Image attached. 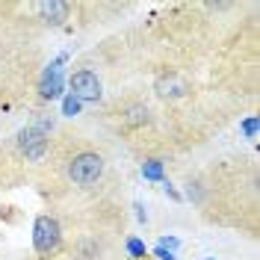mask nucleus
I'll use <instances>...</instances> for the list:
<instances>
[{"mask_svg":"<svg viewBox=\"0 0 260 260\" xmlns=\"http://www.w3.org/2000/svg\"><path fill=\"white\" fill-rule=\"evenodd\" d=\"M68 180L77 183V186H92L104 178V157L95 151H80L68 160Z\"/></svg>","mask_w":260,"mask_h":260,"instance_id":"f03ea898","label":"nucleus"},{"mask_svg":"<svg viewBox=\"0 0 260 260\" xmlns=\"http://www.w3.org/2000/svg\"><path fill=\"white\" fill-rule=\"evenodd\" d=\"M154 257H157V260H178V257H175V251H169V248H160V245L154 248Z\"/></svg>","mask_w":260,"mask_h":260,"instance_id":"f8f14e48","label":"nucleus"},{"mask_svg":"<svg viewBox=\"0 0 260 260\" xmlns=\"http://www.w3.org/2000/svg\"><path fill=\"white\" fill-rule=\"evenodd\" d=\"M240 130H243L248 139H257V115H248L243 124H240Z\"/></svg>","mask_w":260,"mask_h":260,"instance_id":"9d476101","label":"nucleus"},{"mask_svg":"<svg viewBox=\"0 0 260 260\" xmlns=\"http://www.w3.org/2000/svg\"><path fill=\"white\" fill-rule=\"evenodd\" d=\"M59 245H62V225L48 213L36 216V222H32V248H36V254L48 260L50 254L59 251Z\"/></svg>","mask_w":260,"mask_h":260,"instance_id":"f257e3e1","label":"nucleus"},{"mask_svg":"<svg viewBox=\"0 0 260 260\" xmlns=\"http://www.w3.org/2000/svg\"><path fill=\"white\" fill-rule=\"evenodd\" d=\"M127 254L130 257H145V243L136 240V237H130L127 240Z\"/></svg>","mask_w":260,"mask_h":260,"instance_id":"9b49d317","label":"nucleus"},{"mask_svg":"<svg viewBox=\"0 0 260 260\" xmlns=\"http://www.w3.org/2000/svg\"><path fill=\"white\" fill-rule=\"evenodd\" d=\"M68 86H71V95L77 98L80 104H98L101 95H104V86H101V80H98V74L89 71V68L74 71L71 80H68Z\"/></svg>","mask_w":260,"mask_h":260,"instance_id":"7ed1b4c3","label":"nucleus"},{"mask_svg":"<svg viewBox=\"0 0 260 260\" xmlns=\"http://www.w3.org/2000/svg\"><path fill=\"white\" fill-rule=\"evenodd\" d=\"M65 62H68V53H59V56L42 71V77H39V95L45 98V101H53V98L62 95V86H65L62 65Z\"/></svg>","mask_w":260,"mask_h":260,"instance_id":"20e7f679","label":"nucleus"},{"mask_svg":"<svg viewBox=\"0 0 260 260\" xmlns=\"http://www.w3.org/2000/svg\"><path fill=\"white\" fill-rule=\"evenodd\" d=\"M18 145L30 160H39L45 154V148H48V133H42L36 124H30V127H24L18 133Z\"/></svg>","mask_w":260,"mask_h":260,"instance_id":"39448f33","label":"nucleus"},{"mask_svg":"<svg viewBox=\"0 0 260 260\" xmlns=\"http://www.w3.org/2000/svg\"><path fill=\"white\" fill-rule=\"evenodd\" d=\"M157 92L162 98H180L189 92V83L183 80V77H178V74H166V77L157 80Z\"/></svg>","mask_w":260,"mask_h":260,"instance_id":"423d86ee","label":"nucleus"},{"mask_svg":"<svg viewBox=\"0 0 260 260\" xmlns=\"http://www.w3.org/2000/svg\"><path fill=\"white\" fill-rule=\"evenodd\" d=\"M83 110V104L80 101H77V98L71 95V92H68V95L62 98V115H68V118H74V115L80 113Z\"/></svg>","mask_w":260,"mask_h":260,"instance_id":"1a4fd4ad","label":"nucleus"},{"mask_svg":"<svg viewBox=\"0 0 260 260\" xmlns=\"http://www.w3.org/2000/svg\"><path fill=\"white\" fill-rule=\"evenodd\" d=\"M142 178L145 180H162V162L160 160H145L142 162Z\"/></svg>","mask_w":260,"mask_h":260,"instance_id":"6e6552de","label":"nucleus"},{"mask_svg":"<svg viewBox=\"0 0 260 260\" xmlns=\"http://www.w3.org/2000/svg\"><path fill=\"white\" fill-rule=\"evenodd\" d=\"M136 219H139V222H148V216H145V210H142V204H136Z\"/></svg>","mask_w":260,"mask_h":260,"instance_id":"2eb2a0df","label":"nucleus"},{"mask_svg":"<svg viewBox=\"0 0 260 260\" xmlns=\"http://www.w3.org/2000/svg\"><path fill=\"white\" fill-rule=\"evenodd\" d=\"M178 240H175V237H162L160 240V248H169V251H175V248H178Z\"/></svg>","mask_w":260,"mask_h":260,"instance_id":"4468645a","label":"nucleus"},{"mask_svg":"<svg viewBox=\"0 0 260 260\" xmlns=\"http://www.w3.org/2000/svg\"><path fill=\"white\" fill-rule=\"evenodd\" d=\"M162 189H166V195H169L172 201H180V192L175 189V186H172V183H169V180H162Z\"/></svg>","mask_w":260,"mask_h":260,"instance_id":"ddd939ff","label":"nucleus"},{"mask_svg":"<svg viewBox=\"0 0 260 260\" xmlns=\"http://www.w3.org/2000/svg\"><path fill=\"white\" fill-rule=\"evenodd\" d=\"M36 9H39V15L45 18L48 24H62L65 15H68V6H65V3H56V0H50V3H39Z\"/></svg>","mask_w":260,"mask_h":260,"instance_id":"0eeeda50","label":"nucleus"}]
</instances>
